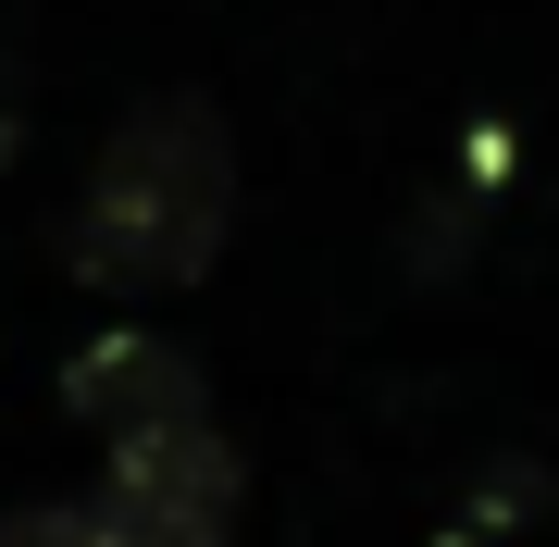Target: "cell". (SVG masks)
<instances>
[{
    "instance_id": "obj_1",
    "label": "cell",
    "mask_w": 559,
    "mask_h": 547,
    "mask_svg": "<svg viewBox=\"0 0 559 547\" xmlns=\"http://www.w3.org/2000/svg\"><path fill=\"white\" fill-rule=\"evenodd\" d=\"M224 237H237V138L200 87H162L100 138L75 224H62V262L100 299H187L224 262Z\"/></svg>"
},
{
    "instance_id": "obj_2",
    "label": "cell",
    "mask_w": 559,
    "mask_h": 547,
    "mask_svg": "<svg viewBox=\"0 0 559 547\" xmlns=\"http://www.w3.org/2000/svg\"><path fill=\"white\" fill-rule=\"evenodd\" d=\"M237 510H249V461L224 448V424H162V436H124L100 498H87V535L100 547H237Z\"/></svg>"
},
{
    "instance_id": "obj_3",
    "label": "cell",
    "mask_w": 559,
    "mask_h": 547,
    "mask_svg": "<svg viewBox=\"0 0 559 547\" xmlns=\"http://www.w3.org/2000/svg\"><path fill=\"white\" fill-rule=\"evenodd\" d=\"M62 411H75L100 448H124V436H162V424H200L212 385H200V361H187L175 336L112 324V336H87L75 361H62Z\"/></svg>"
},
{
    "instance_id": "obj_4",
    "label": "cell",
    "mask_w": 559,
    "mask_h": 547,
    "mask_svg": "<svg viewBox=\"0 0 559 547\" xmlns=\"http://www.w3.org/2000/svg\"><path fill=\"white\" fill-rule=\"evenodd\" d=\"M0 547H100V535H87V498H75V510L50 498V510H13V523H0Z\"/></svg>"
}]
</instances>
